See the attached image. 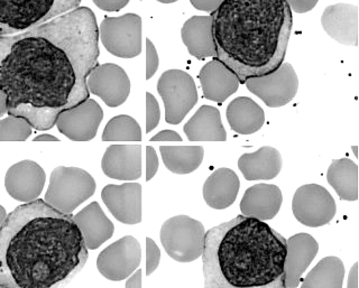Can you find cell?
I'll use <instances>...</instances> for the list:
<instances>
[{
	"instance_id": "cell-34",
	"label": "cell",
	"mask_w": 359,
	"mask_h": 288,
	"mask_svg": "<svg viewBox=\"0 0 359 288\" xmlns=\"http://www.w3.org/2000/svg\"><path fill=\"white\" fill-rule=\"evenodd\" d=\"M161 250L153 239L146 238V275L151 276L160 265Z\"/></svg>"
},
{
	"instance_id": "cell-39",
	"label": "cell",
	"mask_w": 359,
	"mask_h": 288,
	"mask_svg": "<svg viewBox=\"0 0 359 288\" xmlns=\"http://www.w3.org/2000/svg\"><path fill=\"white\" fill-rule=\"evenodd\" d=\"M224 1V0H190L194 8L198 11H208V13L216 11Z\"/></svg>"
},
{
	"instance_id": "cell-48",
	"label": "cell",
	"mask_w": 359,
	"mask_h": 288,
	"mask_svg": "<svg viewBox=\"0 0 359 288\" xmlns=\"http://www.w3.org/2000/svg\"><path fill=\"white\" fill-rule=\"evenodd\" d=\"M0 288H4V287H0Z\"/></svg>"
},
{
	"instance_id": "cell-46",
	"label": "cell",
	"mask_w": 359,
	"mask_h": 288,
	"mask_svg": "<svg viewBox=\"0 0 359 288\" xmlns=\"http://www.w3.org/2000/svg\"><path fill=\"white\" fill-rule=\"evenodd\" d=\"M157 1H160L162 4H172L175 3L177 0H157Z\"/></svg>"
},
{
	"instance_id": "cell-27",
	"label": "cell",
	"mask_w": 359,
	"mask_h": 288,
	"mask_svg": "<svg viewBox=\"0 0 359 288\" xmlns=\"http://www.w3.org/2000/svg\"><path fill=\"white\" fill-rule=\"evenodd\" d=\"M226 116L230 128L239 135L255 134L265 123L263 108L247 97L233 99L228 106Z\"/></svg>"
},
{
	"instance_id": "cell-7",
	"label": "cell",
	"mask_w": 359,
	"mask_h": 288,
	"mask_svg": "<svg viewBox=\"0 0 359 288\" xmlns=\"http://www.w3.org/2000/svg\"><path fill=\"white\" fill-rule=\"evenodd\" d=\"M161 242L166 254L179 263H191L201 257L205 249L203 224L189 216H177L163 224Z\"/></svg>"
},
{
	"instance_id": "cell-29",
	"label": "cell",
	"mask_w": 359,
	"mask_h": 288,
	"mask_svg": "<svg viewBox=\"0 0 359 288\" xmlns=\"http://www.w3.org/2000/svg\"><path fill=\"white\" fill-rule=\"evenodd\" d=\"M160 151L168 171L179 175L198 170L205 156L202 146H161Z\"/></svg>"
},
{
	"instance_id": "cell-28",
	"label": "cell",
	"mask_w": 359,
	"mask_h": 288,
	"mask_svg": "<svg viewBox=\"0 0 359 288\" xmlns=\"http://www.w3.org/2000/svg\"><path fill=\"white\" fill-rule=\"evenodd\" d=\"M327 179L340 199L345 201H357L358 166L356 163L349 158L332 160L328 168Z\"/></svg>"
},
{
	"instance_id": "cell-9",
	"label": "cell",
	"mask_w": 359,
	"mask_h": 288,
	"mask_svg": "<svg viewBox=\"0 0 359 288\" xmlns=\"http://www.w3.org/2000/svg\"><path fill=\"white\" fill-rule=\"evenodd\" d=\"M99 28V39L110 54L133 59L142 53V18L140 15L106 16Z\"/></svg>"
},
{
	"instance_id": "cell-38",
	"label": "cell",
	"mask_w": 359,
	"mask_h": 288,
	"mask_svg": "<svg viewBox=\"0 0 359 288\" xmlns=\"http://www.w3.org/2000/svg\"><path fill=\"white\" fill-rule=\"evenodd\" d=\"M99 9L104 11H119L128 5L130 0H93Z\"/></svg>"
},
{
	"instance_id": "cell-2",
	"label": "cell",
	"mask_w": 359,
	"mask_h": 288,
	"mask_svg": "<svg viewBox=\"0 0 359 288\" xmlns=\"http://www.w3.org/2000/svg\"><path fill=\"white\" fill-rule=\"evenodd\" d=\"M88 258L74 217L44 200L17 207L0 228V287L65 288Z\"/></svg>"
},
{
	"instance_id": "cell-1",
	"label": "cell",
	"mask_w": 359,
	"mask_h": 288,
	"mask_svg": "<svg viewBox=\"0 0 359 288\" xmlns=\"http://www.w3.org/2000/svg\"><path fill=\"white\" fill-rule=\"evenodd\" d=\"M99 28L80 6L42 25L0 36V90L7 114L25 118L36 130L89 99L87 78L99 64Z\"/></svg>"
},
{
	"instance_id": "cell-11",
	"label": "cell",
	"mask_w": 359,
	"mask_h": 288,
	"mask_svg": "<svg viewBox=\"0 0 359 288\" xmlns=\"http://www.w3.org/2000/svg\"><path fill=\"white\" fill-rule=\"evenodd\" d=\"M244 84L269 108H280L294 99L299 78L290 63H282L273 72L248 78Z\"/></svg>"
},
{
	"instance_id": "cell-30",
	"label": "cell",
	"mask_w": 359,
	"mask_h": 288,
	"mask_svg": "<svg viewBox=\"0 0 359 288\" xmlns=\"http://www.w3.org/2000/svg\"><path fill=\"white\" fill-rule=\"evenodd\" d=\"M345 265L334 256L323 258L303 280L301 288H342Z\"/></svg>"
},
{
	"instance_id": "cell-16",
	"label": "cell",
	"mask_w": 359,
	"mask_h": 288,
	"mask_svg": "<svg viewBox=\"0 0 359 288\" xmlns=\"http://www.w3.org/2000/svg\"><path fill=\"white\" fill-rule=\"evenodd\" d=\"M101 199L112 216L121 224L142 222V185L140 183L107 185L101 191Z\"/></svg>"
},
{
	"instance_id": "cell-41",
	"label": "cell",
	"mask_w": 359,
	"mask_h": 288,
	"mask_svg": "<svg viewBox=\"0 0 359 288\" xmlns=\"http://www.w3.org/2000/svg\"><path fill=\"white\" fill-rule=\"evenodd\" d=\"M142 273L140 269L133 273L132 276H129L127 280L125 288H142Z\"/></svg>"
},
{
	"instance_id": "cell-20",
	"label": "cell",
	"mask_w": 359,
	"mask_h": 288,
	"mask_svg": "<svg viewBox=\"0 0 359 288\" xmlns=\"http://www.w3.org/2000/svg\"><path fill=\"white\" fill-rule=\"evenodd\" d=\"M282 191L274 184H256L247 188L241 201V214L261 221L272 220L280 210Z\"/></svg>"
},
{
	"instance_id": "cell-18",
	"label": "cell",
	"mask_w": 359,
	"mask_h": 288,
	"mask_svg": "<svg viewBox=\"0 0 359 288\" xmlns=\"http://www.w3.org/2000/svg\"><path fill=\"white\" fill-rule=\"evenodd\" d=\"M101 168L106 177L118 181H136L142 177V146L111 145L104 151Z\"/></svg>"
},
{
	"instance_id": "cell-24",
	"label": "cell",
	"mask_w": 359,
	"mask_h": 288,
	"mask_svg": "<svg viewBox=\"0 0 359 288\" xmlns=\"http://www.w3.org/2000/svg\"><path fill=\"white\" fill-rule=\"evenodd\" d=\"M283 160L280 151L271 146L239 157L238 168L247 181H269L280 173Z\"/></svg>"
},
{
	"instance_id": "cell-26",
	"label": "cell",
	"mask_w": 359,
	"mask_h": 288,
	"mask_svg": "<svg viewBox=\"0 0 359 288\" xmlns=\"http://www.w3.org/2000/svg\"><path fill=\"white\" fill-rule=\"evenodd\" d=\"M190 142H226L227 132L222 125L220 111L216 107H200L183 127Z\"/></svg>"
},
{
	"instance_id": "cell-31",
	"label": "cell",
	"mask_w": 359,
	"mask_h": 288,
	"mask_svg": "<svg viewBox=\"0 0 359 288\" xmlns=\"http://www.w3.org/2000/svg\"><path fill=\"white\" fill-rule=\"evenodd\" d=\"M104 142H142L140 123L130 116L111 118L102 132Z\"/></svg>"
},
{
	"instance_id": "cell-6",
	"label": "cell",
	"mask_w": 359,
	"mask_h": 288,
	"mask_svg": "<svg viewBox=\"0 0 359 288\" xmlns=\"http://www.w3.org/2000/svg\"><path fill=\"white\" fill-rule=\"evenodd\" d=\"M97 184L87 171L79 167L59 166L50 174L44 201L65 214H71L79 205L95 194Z\"/></svg>"
},
{
	"instance_id": "cell-15",
	"label": "cell",
	"mask_w": 359,
	"mask_h": 288,
	"mask_svg": "<svg viewBox=\"0 0 359 288\" xmlns=\"http://www.w3.org/2000/svg\"><path fill=\"white\" fill-rule=\"evenodd\" d=\"M46 182V174L36 162L26 160L9 167L5 177V188L16 201H35L41 196Z\"/></svg>"
},
{
	"instance_id": "cell-8",
	"label": "cell",
	"mask_w": 359,
	"mask_h": 288,
	"mask_svg": "<svg viewBox=\"0 0 359 288\" xmlns=\"http://www.w3.org/2000/svg\"><path fill=\"white\" fill-rule=\"evenodd\" d=\"M157 92L164 102L165 121L170 125L182 123L199 100L192 76L177 69L163 73L157 82Z\"/></svg>"
},
{
	"instance_id": "cell-10",
	"label": "cell",
	"mask_w": 359,
	"mask_h": 288,
	"mask_svg": "<svg viewBox=\"0 0 359 288\" xmlns=\"http://www.w3.org/2000/svg\"><path fill=\"white\" fill-rule=\"evenodd\" d=\"M292 211L297 221L303 226L323 227L330 224L336 216V201L328 190L321 185H303L293 196Z\"/></svg>"
},
{
	"instance_id": "cell-47",
	"label": "cell",
	"mask_w": 359,
	"mask_h": 288,
	"mask_svg": "<svg viewBox=\"0 0 359 288\" xmlns=\"http://www.w3.org/2000/svg\"><path fill=\"white\" fill-rule=\"evenodd\" d=\"M353 154H355V157H358V154H357V146H353Z\"/></svg>"
},
{
	"instance_id": "cell-33",
	"label": "cell",
	"mask_w": 359,
	"mask_h": 288,
	"mask_svg": "<svg viewBox=\"0 0 359 288\" xmlns=\"http://www.w3.org/2000/svg\"><path fill=\"white\" fill-rule=\"evenodd\" d=\"M161 121V109L156 98L151 92H146V132L154 130Z\"/></svg>"
},
{
	"instance_id": "cell-44",
	"label": "cell",
	"mask_w": 359,
	"mask_h": 288,
	"mask_svg": "<svg viewBox=\"0 0 359 288\" xmlns=\"http://www.w3.org/2000/svg\"><path fill=\"white\" fill-rule=\"evenodd\" d=\"M34 142H60L59 138H56L53 135L43 134L39 135L34 138Z\"/></svg>"
},
{
	"instance_id": "cell-36",
	"label": "cell",
	"mask_w": 359,
	"mask_h": 288,
	"mask_svg": "<svg viewBox=\"0 0 359 288\" xmlns=\"http://www.w3.org/2000/svg\"><path fill=\"white\" fill-rule=\"evenodd\" d=\"M158 165L160 162H158L156 151L151 146H147L146 147V181L147 182L155 177Z\"/></svg>"
},
{
	"instance_id": "cell-49",
	"label": "cell",
	"mask_w": 359,
	"mask_h": 288,
	"mask_svg": "<svg viewBox=\"0 0 359 288\" xmlns=\"http://www.w3.org/2000/svg\"><path fill=\"white\" fill-rule=\"evenodd\" d=\"M140 1H142V0H140Z\"/></svg>"
},
{
	"instance_id": "cell-25",
	"label": "cell",
	"mask_w": 359,
	"mask_h": 288,
	"mask_svg": "<svg viewBox=\"0 0 359 288\" xmlns=\"http://www.w3.org/2000/svg\"><path fill=\"white\" fill-rule=\"evenodd\" d=\"M181 36L189 53L196 59L205 60L216 56L210 15L189 18L181 29Z\"/></svg>"
},
{
	"instance_id": "cell-32",
	"label": "cell",
	"mask_w": 359,
	"mask_h": 288,
	"mask_svg": "<svg viewBox=\"0 0 359 288\" xmlns=\"http://www.w3.org/2000/svg\"><path fill=\"white\" fill-rule=\"evenodd\" d=\"M32 129L25 118L8 116L0 119V142H25L31 137Z\"/></svg>"
},
{
	"instance_id": "cell-5",
	"label": "cell",
	"mask_w": 359,
	"mask_h": 288,
	"mask_svg": "<svg viewBox=\"0 0 359 288\" xmlns=\"http://www.w3.org/2000/svg\"><path fill=\"white\" fill-rule=\"evenodd\" d=\"M80 4L81 0H0V36L42 25Z\"/></svg>"
},
{
	"instance_id": "cell-22",
	"label": "cell",
	"mask_w": 359,
	"mask_h": 288,
	"mask_svg": "<svg viewBox=\"0 0 359 288\" xmlns=\"http://www.w3.org/2000/svg\"><path fill=\"white\" fill-rule=\"evenodd\" d=\"M199 80L205 98L219 104L237 92L241 84L237 76L217 59L202 67Z\"/></svg>"
},
{
	"instance_id": "cell-12",
	"label": "cell",
	"mask_w": 359,
	"mask_h": 288,
	"mask_svg": "<svg viewBox=\"0 0 359 288\" xmlns=\"http://www.w3.org/2000/svg\"><path fill=\"white\" fill-rule=\"evenodd\" d=\"M142 248L137 239L126 235L104 248L99 254L97 268L104 278L121 282L140 267Z\"/></svg>"
},
{
	"instance_id": "cell-37",
	"label": "cell",
	"mask_w": 359,
	"mask_h": 288,
	"mask_svg": "<svg viewBox=\"0 0 359 288\" xmlns=\"http://www.w3.org/2000/svg\"><path fill=\"white\" fill-rule=\"evenodd\" d=\"M289 5L291 11H295L297 14H304L317 6L319 0H284Z\"/></svg>"
},
{
	"instance_id": "cell-23",
	"label": "cell",
	"mask_w": 359,
	"mask_h": 288,
	"mask_svg": "<svg viewBox=\"0 0 359 288\" xmlns=\"http://www.w3.org/2000/svg\"><path fill=\"white\" fill-rule=\"evenodd\" d=\"M239 177L230 168H219L208 177L203 184V199L216 210H224L235 203L238 196Z\"/></svg>"
},
{
	"instance_id": "cell-3",
	"label": "cell",
	"mask_w": 359,
	"mask_h": 288,
	"mask_svg": "<svg viewBox=\"0 0 359 288\" xmlns=\"http://www.w3.org/2000/svg\"><path fill=\"white\" fill-rule=\"evenodd\" d=\"M210 16L215 57L239 83L284 63L293 25L284 0H224Z\"/></svg>"
},
{
	"instance_id": "cell-45",
	"label": "cell",
	"mask_w": 359,
	"mask_h": 288,
	"mask_svg": "<svg viewBox=\"0 0 359 288\" xmlns=\"http://www.w3.org/2000/svg\"><path fill=\"white\" fill-rule=\"evenodd\" d=\"M6 217H7V212H6L5 207L3 205H0V228L3 226L4 222H5Z\"/></svg>"
},
{
	"instance_id": "cell-17",
	"label": "cell",
	"mask_w": 359,
	"mask_h": 288,
	"mask_svg": "<svg viewBox=\"0 0 359 288\" xmlns=\"http://www.w3.org/2000/svg\"><path fill=\"white\" fill-rule=\"evenodd\" d=\"M318 252V241L309 233H297L286 240L284 261L286 288H297L300 285L303 273L310 266Z\"/></svg>"
},
{
	"instance_id": "cell-13",
	"label": "cell",
	"mask_w": 359,
	"mask_h": 288,
	"mask_svg": "<svg viewBox=\"0 0 359 288\" xmlns=\"http://www.w3.org/2000/svg\"><path fill=\"white\" fill-rule=\"evenodd\" d=\"M104 119V110L93 99L65 110L56 119L55 126L62 135L73 142H89L97 136Z\"/></svg>"
},
{
	"instance_id": "cell-4",
	"label": "cell",
	"mask_w": 359,
	"mask_h": 288,
	"mask_svg": "<svg viewBox=\"0 0 359 288\" xmlns=\"http://www.w3.org/2000/svg\"><path fill=\"white\" fill-rule=\"evenodd\" d=\"M285 254L283 235L238 216L205 233V288H286Z\"/></svg>"
},
{
	"instance_id": "cell-21",
	"label": "cell",
	"mask_w": 359,
	"mask_h": 288,
	"mask_svg": "<svg viewBox=\"0 0 359 288\" xmlns=\"http://www.w3.org/2000/svg\"><path fill=\"white\" fill-rule=\"evenodd\" d=\"M73 217L88 250L98 249L115 233V226L106 216L98 202H91Z\"/></svg>"
},
{
	"instance_id": "cell-43",
	"label": "cell",
	"mask_w": 359,
	"mask_h": 288,
	"mask_svg": "<svg viewBox=\"0 0 359 288\" xmlns=\"http://www.w3.org/2000/svg\"><path fill=\"white\" fill-rule=\"evenodd\" d=\"M7 114V97L5 92L0 90V119Z\"/></svg>"
},
{
	"instance_id": "cell-35",
	"label": "cell",
	"mask_w": 359,
	"mask_h": 288,
	"mask_svg": "<svg viewBox=\"0 0 359 288\" xmlns=\"http://www.w3.org/2000/svg\"><path fill=\"white\" fill-rule=\"evenodd\" d=\"M160 64L156 48L151 39H146V80L153 78Z\"/></svg>"
},
{
	"instance_id": "cell-42",
	"label": "cell",
	"mask_w": 359,
	"mask_h": 288,
	"mask_svg": "<svg viewBox=\"0 0 359 288\" xmlns=\"http://www.w3.org/2000/svg\"><path fill=\"white\" fill-rule=\"evenodd\" d=\"M347 288H358V263H353L348 276Z\"/></svg>"
},
{
	"instance_id": "cell-14",
	"label": "cell",
	"mask_w": 359,
	"mask_h": 288,
	"mask_svg": "<svg viewBox=\"0 0 359 288\" xmlns=\"http://www.w3.org/2000/svg\"><path fill=\"white\" fill-rule=\"evenodd\" d=\"M90 93L97 95L110 108L121 106L130 93V80L126 71L114 63L98 64L87 78Z\"/></svg>"
},
{
	"instance_id": "cell-40",
	"label": "cell",
	"mask_w": 359,
	"mask_h": 288,
	"mask_svg": "<svg viewBox=\"0 0 359 288\" xmlns=\"http://www.w3.org/2000/svg\"><path fill=\"white\" fill-rule=\"evenodd\" d=\"M149 140L151 142H182V137L174 130H162Z\"/></svg>"
},
{
	"instance_id": "cell-19",
	"label": "cell",
	"mask_w": 359,
	"mask_h": 288,
	"mask_svg": "<svg viewBox=\"0 0 359 288\" xmlns=\"http://www.w3.org/2000/svg\"><path fill=\"white\" fill-rule=\"evenodd\" d=\"M321 25L337 42L347 46L358 45V8L351 4H336L323 11Z\"/></svg>"
}]
</instances>
